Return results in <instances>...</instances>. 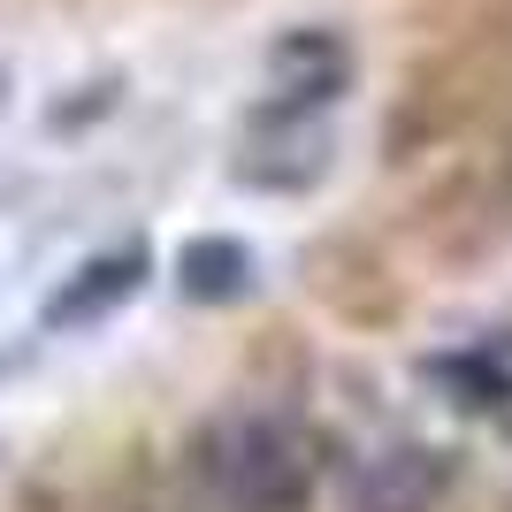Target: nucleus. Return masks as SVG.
Returning a JSON list of instances; mask_svg holds the SVG:
<instances>
[{"mask_svg": "<svg viewBox=\"0 0 512 512\" xmlns=\"http://www.w3.org/2000/svg\"><path fill=\"white\" fill-rule=\"evenodd\" d=\"M199 482L222 512H306L321 490V444L291 413H222L192 451Z\"/></svg>", "mask_w": 512, "mask_h": 512, "instance_id": "1", "label": "nucleus"}, {"mask_svg": "<svg viewBox=\"0 0 512 512\" xmlns=\"http://www.w3.org/2000/svg\"><path fill=\"white\" fill-rule=\"evenodd\" d=\"M138 276H146V253H100V260H85V268H77V283H69V291H54L46 321H54V329H69V321L107 314L115 299H130V291H138Z\"/></svg>", "mask_w": 512, "mask_h": 512, "instance_id": "2", "label": "nucleus"}, {"mask_svg": "<svg viewBox=\"0 0 512 512\" xmlns=\"http://www.w3.org/2000/svg\"><path fill=\"white\" fill-rule=\"evenodd\" d=\"M428 505H436L428 451H398V459H383V474L367 482V512H428Z\"/></svg>", "mask_w": 512, "mask_h": 512, "instance_id": "3", "label": "nucleus"}, {"mask_svg": "<svg viewBox=\"0 0 512 512\" xmlns=\"http://www.w3.org/2000/svg\"><path fill=\"white\" fill-rule=\"evenodd\" d=\"M176 268H184V291H192V299H230L253 260H245V245H230V237H199Z\"/></svg>", "mask_w": 512, "mask_h": 512, "instance_id": "4", "label": "nucleus"}]
</instances>
